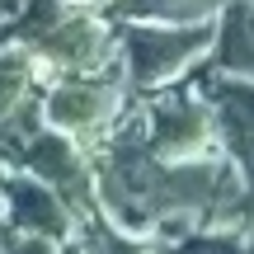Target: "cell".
Segmentation results:
<instances>
[{"mask_svg":"<svg viewBox=\"0 0 254 254\" xmlns=\"http://www.w3.org/2000/svg\"><path fill=\"white\" fill-rule=\"evenodd\" d=\"M221 5H226V0H221Z\"/></svg>","mask_w":254,"mask_h":254,"instance_id":"30bf717a","label":"cell"},{"mask_svg":"<svg viewBox=\"0 0 254 254\" xmlns=\"http://www.w3.org/2000/svg\"><path fill=\"white\" fill-rule=\"evenodd\" d=\"M184 254H254L245 231H212V226H198L189 240H184Z\"/></svg>","mask_w":254,"mask_h":254,"instance_id":"52a82bcc","label":"cell"},{"mask_svg":"<svg viewBox=\"0 0 254 254\" xmlns=\"http://www.w3.org/2000/svg\"><path fill=\"white\" fill-rule=\"evenodd\" d=\"M146 146L155 160H193V155L217 151V127H212V109L198 94V85H179L165 90L146 104L141 118Z\"/></svg>","mask_w":254,"mask_h":254,"instance_id":"7a4b0ae2","label":"cell"},{"mask_svg":"<svg viewBox=\"0 0 254 254\" xmlns=\"http://www.w3.org/2000/svg\"><path fill=\"white\" fill-rule=\"evenodd\" d=\"M212 71L254 80V0H226L217 14V43L202 57Z\"/></svg>","mask_w":254,"mask_h":254,"instance_id":"5b68a950","label":"cell"},{"mask_svg":"<svg viewBox=\"0 0 254 254\" xmlns=\"http://www.w3.org/2000/svg\"><path fill=\"white\" fill-rule=\"evenodd\" d=\"M113 113H118V99H113V85L104 80H71L47 94V118L62 132H99Z\"/></svg>","mask_w":254,"mask_h":254,"instance_id":"277c9868","label":"cell"},{"mask_svg":"<svg viewBox=\"0 0 254 254\" xmlns=\"http://www.w3.org/2000/svg\"><path fill=\"white\" fill-rule=\"evenodd\" d=\"M118 9L155 24H202L221 14V0H118Z\"/></svg>","mask_w":254,"mask_h":254,"instance_id":"8992f818","label":"cell"},{"mask_svg":"<svg viewBox=\"0 0 254 254\" xmlns=\"http://www.w3.org/2000/svg\"><path fill=\"white\" fill-rule=\"evenodd\" d=\"M193 85L212 109V127H217V151L236 160L245 174H254V80L250 75H226L212 71L207 62L193 66Z\"/></svg>","mask_w":254,"mask_h":254,"instance_id":"3957f363","label":"cell"},{"mask_svg":"<svg viewBox=\"0 0 254 254\" xmlns=\"http://www.w3.org/2000/svg\"><path fill=\"white\" fill-rule=\"evenodd\" d=\"M24 94V62L19 57H5L0 62V113H9Z\"/></svg>","mask_w":254,"mask_h":254,"instance_id":"ba28073f","label":"cell"},{"mask_svg":"<svg viewBox=\"0 0 254 254\" xmlns=\"http://www.w3.org/2000/svg\"><path fill=\"white\" fill-rule=\"evenodd\" d=\"M250 189H254V174H250Z\"/></svg>","mask_w":254,"mask_h":254,"instance_id":"9c48e42d","label":"cell"},{"mask_svg":"<svg viewBox=\"0 0 254 254\" xmlns=\"http://www.w3.org/2000/svg\"><path fill=\"white\" fill-rule=\"evenodd\" d=\"M217 43V19H202V24H155L141 19L123 33V66L127 80L136 90H155V85H174L202 62Z\"/></svg>","mask_w":254,"mask_h":254,"instance_id":"6da1fadb","label":"cell"}]
</instances>
